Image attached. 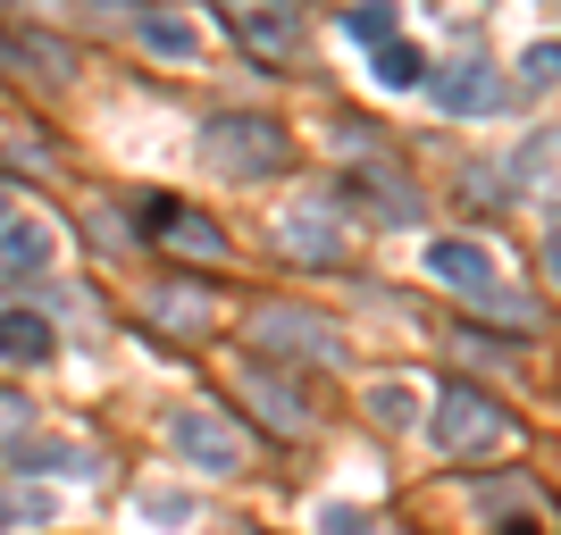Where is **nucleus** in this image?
Wrapping results in <instances>:
<instances>
[{
	"label": "nucleus",
	"mask_w": 561,
	"mask_h": 535,
	"mask_svg": "<svg viewBox=\"0 0 561 535\" xmlns=\"http://www.w3.org/2000/svg\"><path fill=\"white\" fill-rule=\"evenodd\" d=\"M445 461H478V452H503L512 443V410L478 385H436V419H427Z\"/></svg>",
	"instance_id": "f257e3e1"
},
{
	"label": "nucleus",
	"mask_w": 561,
	"mask_h": 535,
	"mask_svg": "<svg viewBox=\"0 0 561 535\" xmlns=\"http://www.w3.org/2000/svg\"><path fill=\"white\" fill-rule=\"evenodd\" d=\"M202 160L234 185H252V176H277L294 167V135H285L277 117H210V135H202Z\"/></svg>",
	"instance_id": "f03ea898"
},
{
	"label": "nucleus",
	"mask_w": 561,
	"mask_h": 535,
	"mask_svg": "<svg viewBox=\"0 0 561 535\" xmlns=\"http://www.w3.org/2000/svg\"><path fill=\"white\" fill-rule=\"evenodd\" d=\"M427 277L445 284V293H461V302H478V310H512V318L528 326V310L503 293V268H494V252H486V243H469V234H436V243H427Z\"/></svg>",
	"instance_id": "7ed1b4c3"
},
{
	"label": "nucleus",
	"mask_w": 561,
	"mask_h": 535,
	"mask_svg": "<svg viewBox=\"0 0 561 535\" xmlns=\"http://www.w3.org/2000/svg\"><path fill=\"white\" fill-rule=\"evenodd\" d=\"M252 351L260 360H310V369H335L344 344L319 310H294V302H260L252 310Z\"/></svg>",
	"instance_id": "20e7f679"
},
{
	"label": "nucleus",
	"mask_w": 561,
	"mask_h": 535,
	"mask_svg": "<svg viewBox=\"0 0 561 535\" xmlns=\"http://www.w3.org/2000/svg\"><path fill=\"white\" fill-rule=\"evenodd\" d=\"M218 18L260 68H294L302 59V0H218Z\"/></svg>",
	"instance_id": "39448f33"
},
{
	"label": "nucleus",
	"mask_w": 561,
	"mask_h": 535,
	"mask_svg": "<svg viewBox=\"0 0 561 535\" xmlns=\"http://www.w3.org/2000/svg\"><path fill=\"white\" fill-rule=\"evenodd\" d=\"M168 443H176L193 468H210V477H234V468H243V435H234V419H218V410H202V402L168 419Z\"/></svg>",
	"instance_id": "423d86ee"
},
{
	"label": "nucleus",
	"mask_w": 561,
	"mask_h": 535,
	"mask_svg": "<svg viewBox=\"0 0 561 535\" xmlns=\"http://www.w3.org/2000/svg\"><path fill=\"white\" fill-rule=\"evenodd\" d=\"M234 402H252V419L268 427V435H302L310 427V402L294 394L268 360H234Z\"/></svg>",
	"instance_id": "0eeeda50"
},
{
	"label": "nucleus",
	"mask_w": 561,
	"mask_h": 535,
	"mask_svg": "<svg viewBox=\"0 0 561 535\" xmlns=\"http://www.w3.org/2000/svg\"><path fill=\"white\" fill-rule=\"evenodd\" d=\"M142 234L160 243V252H176V259H227V226L218 218H202V210H176V201H142Z\"/></svg>",
	"instance_id": "6e6552de"
},
{
	"label": "nucleus",
	"mask_w": 561,
	"mask_h": 535,
	"mask_svg": "<svg viewBox=\"0 0 561 535\" xmlns=\"http://www.w3.org/2000/svg\"><path fill=\"white\" fill-rule=\"evenodd\" d=\"M436 109H445V117L503 109V68H486V59H453V68H436Z\"/></svg>",
	"instance_id": "1a4fd4ad"
},
{
	"label": "nucleus",
	"mask_w": 561,
	"mask_h": 535,
	"mask_svg": "<svg viewBox=\"0 0 561 535\" xmlns=\"http://www.w3.org/2000/svg\"><path fill=\"white\" fill-rule=\"evenodd\" d=\"M50 259H59V226L50 218H9L0 226V277H34Z\"/></svg>",
	"instance_id": "9d476101"
},
{
	"label": "nucleus",
	"mask_w": 561,
	"mask_h": 535,
	"mask_svg": "<svg viewBox=\"0 0 561 535\" xmlns=\"http://www.w3.org/2000/svg\"><path fill=\"white\" fill-rule=\"evenodd\" d=\"M512 193H519V201H561V135H528V142H519Z\"/></svg>",
	"instance_id": "9b49d317"
},
{
	"label": "nucleus",
	"mask_w": 561,
	"mask_h": 535,
	"mask_svg": "<svg viewBox=\"0 0 561 535\" xmlns=\"http://www.w3.org/2000/svg\"><path fill=\"white\" fill-rule=\"evenodd\" d=\"M277 243H285L294 259H319V268H335V259H344V226H335V218L285 210V218H277Z\"/></svg>",
	"instance_id": "f8f14e48"
},
{
	"label": "nucleus",
	"mask_w": 561,
	"mask_h": 535,
	"mask_svg": "<svg viewBox=\"0 0 561 535\" xmlns=\"http://www.w3.org/2000/svg\"><path fill=\"white\" fill-rule=\"evenodd\" d=\"M151 318L176 326V335H202V326L218 318V302L202 293V284H151Z\"/></svg>",
	"instance_id": "ddd939ff"
},
{
	"label": "nucleus",
	"mask_w": 561,
	"mask_h": 535,
	"mask_svg": "<svg viewBox=\"0 0 561 535\" xmlns=\"http://www.w3.org/2000/svg\"><path fill=\"white\" fill-rule=\"evenodd\" d=\"M0 360H18V369L50 360V318L43 310H0Z\"/></svg>",
	"instance_id": "4468645a"
},
{
	"label": "nucleus",
	"mask_w": 561,
	"mask_h": 535,
	"mask_svg": "<svg viewBox=\"0 0 561 535\" xmlns=\"http://www.w3.org/2000/svg\"><path fill=\"white\" fill-rule=\"evenodd\" d=\"M9 452H18V468H59V477H93V452H84V443H9Z\"/></svg>",
	"instance_id": "2eb2a0df"
},
{
	"label": "nucleus",
	"mask_w": 561,
	"mask_h": 535,
	"mask_svg": "<svg viewBox=\"0 0 561 535\" xmlns=\"http://www.w3.org/2000/svg\"><path fill=\"white\" fill-rule=\"evenodd\" d=\"M420 50L411 43H377V84H386V93H411V84H420Z\"/></svg>",
	"instance_id": "dca6fc26"
},
{
	"label": "nucleus",
	"mask_w": 561,
	"mask_h": 535,
	"mask_svg": "<svg viewBox=\"0 0 561 535\" xmlns=\"http://www.w3.org/2000/svg\"><path fill=\"white\" fill-rule=\"evenodd\" d=\"M369 410H377V427H411L420 419V394L402 376H386V385H369Z\"/></svg>",
	"instance_id": "f3484780"
},
{
	"label": "nucleus",
	"mask_w": 561,
	"mask_h": 535,
	"mask_svg": "<svg viewBox=\"0 0 561 535\" xmlns=\"http://www.w3.org/2000/svg\"><path fill=\"white\" fill-rule=\"evenodd\" d=\"M0 527H50V493L43 486H9L0 493Z\"/></svg>",
	"instance_id": "a211bd4d"
},
{
	"label": "nucleus",
	"mask_w": 561,
	"mask_h": 535,
	"mask_svg": "<svg viewBox=\"0 0 561 535\" xmlns=\"http://www.w3.org/2000/svg\"><path fill=\"white\" fill-rule=\"evenodd\" d=\"M135 34L160 50V59H193V25L185 18H135Z\"/></svg>",
	"instance_id": "6ab92c4d"
},
{
	"label": "nucleus",
	"mask_w": 561,
	"mask_h": 535,
	"mask_svg": "<svg viewBox=\"0 0 561 535\" xmlns=\"http://www.w3.org/2000/svg\"><path fill=\"white\" fill-rule=\"evenodd\" d=\"M394 25H402L394 0H360L352 9V43H394Z\"/></svg>",
	"instance_id": "aec40b11"
},
{
	"label": "nucleus",
	"mask_w": 561,
	"mask_h": 535,
	"mask_svg": "<svg viewBox=\"0 0 561 535\" xmlns=\"http://www.w3.org/2000/svg\"><path fill=\"white\" fill-rule=\"evenodd\" d=\"M25 435H34V402L0 385V443H25Z\"/></svg>",
	"instance_id": "412c9836"
},
{
	"label": "nucleus",
	"mask_w": 561,
	"mask_h": 535,
	"mask_svg": "<svg viewBox=\"0 0 561 535\" xmlns=\"http://www.w3.org/2000/svg\"><path fill=\"white\" fill-rule=\"evenodd\" d=\"M142 519L151 527H193V502L185 493H142Z\"/></svg>",
	"instance_id": "4be33fe9"
},
{
	"label": "nucleus",
	"mask_w": 561,
	"mask_h": 535,
	"mask_svg": "<svg viewBox=\"0 0 561 535\" xmlns=\"http://www.w3.org/2000/svg\"><path fill=\"white\" fill-rule=\"evenodd\" d=\"M319 535H377V527H369V511H352V502H328V511H319Z\"/></svg>",
	"instance_id": "5701e85b"
},
{
	"label": "nucleus",
	"mask_w": 561,
	"mask_h": 535,
	"mask_svg": "<svg viewBox=\"0 0 561 535\" xmlns=\"http://www.w3.org/2000/svg\"><path fill=\"white\" fill-rule=\"evenodd\" d=\"M519 75H528V84H553L561 75V43H537L528 59H519Z\"/></svg>",
	"instance_id": "b1692460"
},
{
	"label": "nucleus",
	"mask_w": 561,
	"mask_h": 535,
	"mask_svg": "<svg viewBox=\"0 0 561 535\" xmlns=\"http://www.w3.org/2000/svg\"><path fill=\"white\" fill-rule=\"evenodd\" d=\"M18 59H34V43H9V34H0V68H18Z\"/></svg>",
	"instance_id": "393cba45"
},
{
	"label": "nucleus",
	"mask_w": 561,
	"mask_h": 535,
	"mask_svg": "<svg viewBox=\"0 0 561 535\" xmlns=\"http://www.w3.org/2000/svg\"><path fill=\"white\" fill-rule=\"evenodd\" d=\"M503 535H545V527H537V519H512V527H503Z\"/></svg>",
	"instance_id": "a878e982"
},
{
	"label": "nucleus",
	"mask_w": 561,
	"mask_h": 535,
	"mask_svg": "<svg viewBox=\"0 0 561 535\" xmlns=\"http://www.w3.org/2000/svg\"><path fill=\"white\" fill-rule=\"evenodd\" d=\"M545 259H553V284H561V234H553V243H545Z\"/></svg>",
	"instance_id": "bb28decb"
},
{
	"label": "nucleus",
	"mask_w": 561,
	"mask_h": 535,
	"mask_svg": "<svg viewBox=\"0 0 561 535\" xmlns=\"http://www.w3.org/2000/svg\"><path fill=\"white\" fill-rule=\"evenodd\" d=\"M9 218H18V210H9V185H0V226H9Z\"/></svg>",
	"instance_id": "cd10ccee"
}]
</instances>
